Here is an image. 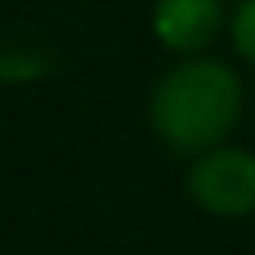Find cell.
Returning <instances> with one entry per match:
<instances>
[{
  "label": "cell",
  "instance_id": "1",
  "mask_svg": "<svg viewBox=\"0 0 255 255\" xmlns=\"http://www.w3.org/2000/svg\"><path fill=\"white\" fill-rule=\"evenodd\" d=\"M243 84L223 60L191 56L167 68L147 100L151 131L179 155H199L219 147L227 131L239 124Z\"/></svg>",
  "mask_w": 255,
  "mask_h": 255
},
{
  "label": "cell",
  "instance_id": "2",
  "mask_svg": "<svg viewBox=\"0 0 255 255\" xmlns=\"http://www.w3.org/2000/svg\"><path fill=\"white\" fill-rule=\"evenodd\" d=\"M187 195L215 219H243L255 211V151L207 147L187 167Z\"/></svg>",
  "mask_w": 255,
  "mask_h": 255
},
{
  "label": "cell",
  "instance_id": "3",
  "mask_svg": "<svg viewBox=\"0 0 255 255\" xmlns=\"http://www.w3.org/2000/svg\"><path fill=\"white\" fill-rule=\"evenodd\" d=\"M219 0H155L147 12V28L151 36L179 56H195L203 52L215 32H219Z\"/></svg>",
  "mask_w": 255,
  "mask_h": 255
},
{
  "label": "cell",
  "instance_id": "4",
  "mask_svg": "<svg viewBox=\"0 0 255 255\" xmlns=\"http://www.w3.org/2000/svg\"><path fill=\"white\" fill-rule=\"evenodd\" d=\"M231 44L255 68V0H239V8L231 16Z\"/></svg>",
  "mask_w": 255,
  "mask_h": 255
}]
</instances>
